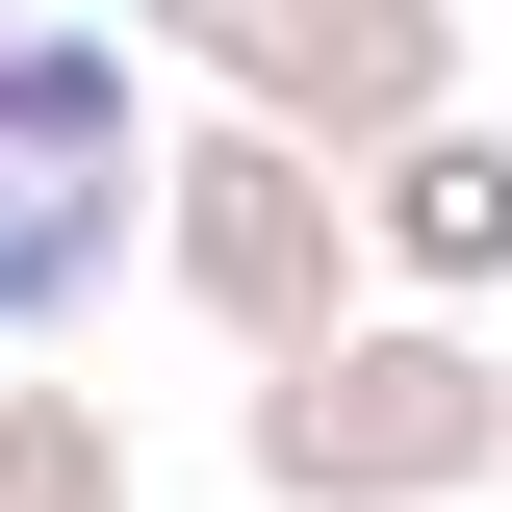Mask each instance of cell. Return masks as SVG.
<instances>
[{
  "instance_id": "obj_4",
  "label": "cell",
  "mask_w": 512,
  "mask_h": 512,
  "mask_svg": "<svg viewBox=\"0 0 512 512\" xmlns=\"http://www.w3.org/2000/svg\"><path fill=\"white\" fill-rule=\"evenodd\" d=\"M256 77H282V103H436V0H256Z\"/></svg>"
},
{
  "instance_id": "obj_1",
  "label": "cell",
  "mask_w": 512,
  "mask_h": 512,
  "mask_svg": "<svg viewBox=\"0 0 512 512\" xmlns=\"http://www.w3.org/2000/svg\"><path fill=\"white\" fill-rule=\"evenodd\" d=\"M128 205H154V128H128V52L77 0H0V333H52L128 282Z\"/></svg>"
},
{
  "instance_id": "obj_6",
  "label": "cell",
  "mask_w": 512,
  "mask_h": 512,
  "mask_svg": "<svg viewBox=\"0 0 512 512\" xmlns=\"http://www.w3.org/2000/svg\"><path fill=\"white\" fill-rule=\"evenodd\" d=\"M0 512H103V436L77 410H0Z\"/></svg>"
},
{
  "instance_id": "obj_3",
  "label": "cell",
  "mask_w": 512,
  "mask_h": 512,
  "mask_svg": "<svg viewBox=\"0 0 512 512\" xmlns=\"http://www.w3.org/2000/svg\"><path fill=\"white\" fill-rule=\"evenodd\" d=\"M180 282L231 333H308V282H333V180L308 154H180Z\"/></svg>"
},
{
  "instance_id": "obj_2",
  "label": "cell",
  "mask_w": 512,
  "mask_h": 512,
  "mask_svg": "<svg viewBox=\"0 0 512 512\" xmlns=\"http://www.w3.org/2000/svg\"><path fill=\"white\" fill-rule=\"evenodd\" d=\"M256 436H282V487H461V461H487V359H461V333H359V359H282L256 384Z\"/></svg>"
},
{
  "instance_id": "obj_5",
  "label": "cell",
  "mask_w": 512,
  "mask_h": 512,
  "mask_svg": "<svg viewBox=\"0 0 512 512\" xmlns=\"http://www.w3.org/2000/svg\"><path fill=\"white\" fill-rule=\"evenodd\" d=\"M384 231L436 256V282H487V256H512V154H410V180H384Z\"/></svg>"
},
{
  "instance_id": "obj_7",
  "label": "cell",
  "mask_w": 512,
  "mask_h": 512,
  "mask_svg": "<svg viewBox=\"0 0 512 512\" xmlns=\"http://www.w3.org/2000/svg\"><path fill=\"white\" fill-rule=\"evenodd\" d=\"M180 26H231V52H256V0H180Z\"/></svg>"
}]
</instances>
